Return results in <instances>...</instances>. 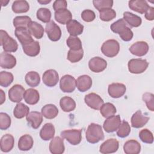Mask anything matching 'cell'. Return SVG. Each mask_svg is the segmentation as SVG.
<instances>
[{"label":"cell","mask_w":154,"mask_h":154,"mask_svg":"<svg viewBox=\"0 0 154 154\" xmlns=\"http://www.w3.org/2000/svg\"><path fill=\"white\" fill-rule=\"evenodd\" d=\"M111 31L119 34L120 38L125 42H129L133 37V32L130 28L127 26L126 22L123 19H120L111 25Z\"/></svg>","instance_id":"obj_1"},{"label":"cell","mask_w":154,"mask_h":154,"mask_svg":"<svg viewBox=\"0 0 154 154\" xmlns=\"http://www.w3.org/2000/svg\"><path fill=\"white\" fill-rule=\"evenodd\" d=\"M87 141L91 144H95L104 139V134L100 125L91 123L87 129L85 133Z\"/></svg>","instance_id":"obj_2"},{"label":"cell","mask_w":154,"mask_h":154,"mask_svg":"<svg viewBox=\"0 0 154 154\" xmlns=\"http://www.w3.org/2000/svg\"><path fill=\"white\" fill-rule=\"evenodd\" d=\"M1 45L3 49L7 52H14L17 50L18 45L16 41L11 37L9 36L8 33L2 29L0 31Z\"/></svg>","instance_id":"obj_3"},{"label":"cell","mask_w":154,"mask_h":154,"mask_svg":"<svg viewBox=\"0 0 154 154\" xmlns=\"http://www.w3.org/2000/svg\"><path fill=\"white\" fill-rule=\"evenodd\" d=\"M119 51V43L114 39H109L105 41L101 46V51L103 54L109 58L116 57Z\"/></svg>","instance_id":"obj_4"},{"label":"cell","mask_w":154,"mask_h":154,"mask_svg":"<svg viewBox=\"0 0 154 154\" xmlns=\"http://www.w3.org/2000/svg\"><path fill=\"white\" fill-rule=\"evenodd\" d=\"M149 63L144 60L141 58L131 59L128 61V70L131 73L140 74L143 73L148 67Z\"/></svg>","instance_id":"obj_5"},{"label":"cell","mask_w":154,"mask_h":154,"mask_svg":"<svg viewBox=\"0 0 154 154\" xmlns=\"http://www.w3.org/2000/svg\"><path fill=\"white\" fill-rule=\"evenodd\" d=\"M61 136L72 145L79 144L82 140L81 129H68L61 132Z\"/></svg>","instance_id":"obj_6"},{"label":"cell","mask_w":154,"mask_h":154,"mask_svg":"<svg viewBox=\"0 0 154 154\" xmlns=\"http://www.w3.org/2000/svg\"><path fill=\"white\" fill-rule=\"evenodd\" d=\"M76 79L70 75H65L60 79V88L64 93H72L76 88Z\"/></svg>","instance_id":"obj_7"},{"label":"cell","mask_w":154,"mask_h":154,"mask_svg":"<svg viewBox=\"0 0 154 154\" xmlns=\"http://www.w3.org/2000/svg\"><path fill=\"white\" fill-rule=\"evenodd\" d=\"M45 31L48 38L51 41L57 42L59 40L61 37L60 28L53 20H51L46 24Z\"/></svg>","instance_id":"obj_8"},{"label":"cell","mask_w":154,"mask_h":154,"mask_svg":"<svg viewBox=\"0 0 154 154\" xmlns=\"http://www.w3.org/2000/svg\"><path fill=\"white\" fill-rule=\"evenodd\" d=\"M84 101L90 108L95 110L100 109V107L103 104V100L99 95L94 93L87 94L84 97Z\"/></svg>","instance_id":"obj_9"},{"label":"cell","mask_w":154,"mask_h":154,"mask_svg":"<svg viewBox=\"0 0 154 154\" xmlns=\"http://www.w3.org/2000/svg\"><path fill=\"white\" fill-rule=\"evenodd\" d=\"M14 34L22 46L28 45L34 41L27 28H17L15 29Z\"/></svg>","instance_id":"obj_10"},{"label":"cell","mask_w":154,"mask_h":154,"mask_svg":"<svg viewBox=\"0 0 154 154\" xmlns=\"http://www.w3.org/2000/svg\"><path fill=\"white\" fill-rule=\"evenodd\" d=\"M121 123V119L119 115L112 116L108 117L104 122L103 127L105 132L111 133L117 131Z\"/></svg>","instance_id":"obj_11"},{"label":"cell","mask_w":154,"mask_h":154,"mask_svg":"<svg viewBox=\"0 0 154 154\" xmlns=\"http://www.w3.org/2000/svg\"><path fill=\"white\" fill-rule=\"evenodd\" d=\"M42 80L46 86L49 87H54L57 84L59 80L58 73L54 69L47 70L43 74Z\"/></svg>","instance_id":"obj_12"},{"label":"cell","mask_w":154,"mask_h":154,"mask_svg":"<svg viewBox=\"0 0 154 154\" xmlns=\"http://www.w3.org/2000/svg\"><path fill=\"white\" fill-rule=\"evenodd\" d=\"M119 147V143L116 138H109L100 145L99 152L103 154L112 153L117 151Z\"/></svg>","instance_id":"obj_13"},{"label":"cell","mask_w":154,"mask_h":154,"mask_svg":"<svg viewBox=\"0 0 154 154\" xmlns=\"http://www.w3.org/2000/svg\"><path fill=\"white\" fill-rule=\"evenodd\" d=\"M107 66L106 60L99 57H95L90 60L88 67L91 71L94 73H99L103 71Z\"/></svg>","instance_id":"obj_14"},{"label":"cell","mask_w":154,"mask_h":154,"mask_svg":"<svg viewBox=\"0 0 154 154\" xmlns=\"http://www.w3.org/2000/svg\"><path fill=\"white\" fill-rule=\"evenodd\" d=\"M25 89L22 85L15 84L8 90V97L11 102L19 103L23 97Z\"/></svg>","instance_id":"obj_15"},{"label":"cell","mask_w":154,"mask_h":154,"mask_svg":"<svg viewBox=\"0 0 154 154\" xmlns=\"http://www.w3.org/2000/svg\"><path fill=\"white\" fill-rule=\"evenodd\" d=\"M149 45L144 41H138L132 44L129 50L131 53L138 57L145 55L149 51Z\"/></svg>","instance_id":"obj_16"},{"label":"cell","mask_w":154,"mask_h":154,"mask_svg":"<svg viewBox=\"0 0 154 154\" xmlns=\"http://www.w3.org/2000/svg\"><path fill=\"white\" fill-rule=\"evenodd\" d=\"M126 91V85L122 83H112L108 85V92L112 98L121 97L125 94Z\"/></svg>","instance_id":"obj_17"},{"label":"cell","mask_w":154,"mask_h":154,"mask_svg":"<svg viewBox=\"0 0 154 154\" xmlns=\"http://www.w3.org/2000/svg\"><path fill=\"white\" fill-rule=\"evenodd\" d=\"M16 65V59L13 55L2 52L0 55V66L3 69H13Z\"/></svg>","instance_id":"obj_18"},{"label":"cell","mask_w":154,"mask_h":154,"mask_svg":"<svg viewBox=\"0 0 154 154\" xmlns=\"http://www.w3.org/2000/svg\"><path fill=\"white\" fill-rule=\"evenodd\" d=\"M149 117L142 114L140 110L137 111L131 117V125L135 128H140L144 126L149 121Z\"/></svg>","instance_id":"obj_19"},{"label":"cell","mask_w":154,"mask_h":154,"mask_svg":"<svg viewBox=\"0 0 154 154\" xmlns=\"http://www.w3.org/2000/svg\"><path fill=\"white\" fill-rule=\"evenodd\" d=\"M76 85L79 91L85 92L91 88L92 79L90 76L87 75L79 76L76 80Z\"/></svg>","instance_id":"obj_20"},{"label":"cell","mask_w":154,"mask_h":154,"mask_svg":"<svg viewBox=\"0 0 154 154\" xmlns=\"http://www.w3.org/2000/svg\"><path fill=\"white\" fill-rule=\"evenodd\" d=\"M65 147L63 140L60 137L52 138L49 143V150L52 154H61L64 152Z\"/></svg>","instance_id":"obj_21"},{"label":"cell","mask_w":154,"mask_h":154,"mask_svg":"<svg viewBox=\"0 0 154 154\" xmlns=\"http://www.w3.org/2000/svg\"><path fill=\"white\" fill-rule=\"evenodd\" d=\"M26 120L33 129H37L43 122V115L38 111H31L26 116Z\"/></svg>","instance_id":"obj_22"},{"label":"cell","mask_w":154,"mask_h":154,"mask_svg":"<svg viewBox=\"0 0 154 154\" xmlns=\"http://www.w3.org/2000/svg\"><path fill=\"white\" fill-rule=\"evenodd\" d=\"M128 5L130 9L140 14L145 13L150 7L147 1L144 0L129 1Z\"/></svg>","instance_id":"obj_23"},{"label":"cell","mask_w":154,"mask_h":154,"mask_svg":"<svg viewBox=\"0 0 154 154\" xmlns=\"http://www.w3.org/2000/svg\"><path fill=\"white\" fill-rule=\"evenodd\" d=\"M66 28L70 35L77 37L82 33L84 26L78 21L72 19L66 24Z\"/></svg>","instance_id":"obj_24"},{"label":"cell","mask_w":154,"mask_h":154,"mask_svg":"<svg viewBox=\"0 0 154 154\" xmlns=\"http://www.w3.org/2000/svg\"><path fill=\"white\" fill-rule=\"evenodd\" d=\"M14 139L12 135L7 134L4 135L1 139L0 147L3 152H8L13 148Z\"/></svg>","instance_id":"obj_25"},{"label":"cell","mask_w":154,"mask_h":154,"mask_svg":"<svg viewBox=\"0 0 154 154\" xmlns=\"http://www.w3.org/2000/svg\"><path fill=\"white\" fill-rule=\"evenodd\" d=\"M23 98L26 103L29 105H35L39 101L40 94L37 90L34 88H28L25 91Z\"/></svg>","instance_id":"obj_26"},{"label":"cell","mask_w":154,"mask_h":154,"mask_svg":"<svg viewBox=\"0 0 154 154\" xmlns=\"http://www.w3.org/2000/svg\"><path fill=\"white\" fill-rule=\"evenodd\" d=\"M55 132V127L51 123H47L43 125L40 131V138L45 141L52 139Z\"/></svg>","instance_id":"obj_27"},{"label":"cell","mask_w":154,"mask_h":154,"mask_svg":"<svg viewBox=\"0 0 154 154\" xmlns=\"http://www.w3.org/2000/svg\"><path fill=\"white\" fill-rule=\"evenodd\" d=\"M55 19L60 23L64 25L67 24L72 19V14L71 12L66 9H62L55 11Z\"/></svg>","instance_id":"obj_28"},{"label":"cell","mask_w":154,"mask_h":154,"mask_svg":"<svg viewBox=\"0 0 154 154\" xmlns=\"http://www.w3.org/2000/svg\"><path fill=\"white\" fill-rule=\"evenodd\" d=\"M123 150L126 154H138L141 151V145L137 141L130 140L124 144Z\"/></svg>","instance_id":"obj_29"},{"label":"cell","mask_w":154,"mask_h":154,"mask_svg":"<svg viewBox=\"0 0 154 154\" xmlns=\"http://www.w3.org/2000/svg\"><path fill=\"white\" fill-rule=\"evenodd\" d=\"M34 144V140L32 137L28 135L25 134L20 137L18 141V148L22 151H27L30 150Z\"/></svg>","instance_id":"obj_30"},{"label":"cell","mask_w":154,"mask_h":154,"mask_svg":"<svg viewBox=\"0 0 154 154\" xmlns=\"http://www.w3.org/2000/svg\"><path fill=\"white\" fill-rule=\"evenodd\" d=\"M28 29L34 37L40 39L44 35V28L43 26L35 21H31L28 25Z\"/></svg>","instance_id":"obj_31"},{"label":"cell","mask_w":154,"mask_h":154,"mask_svg":"<svg viewBox=\"0 0 154 154\" xmlns=\"http://www.w3.org/2000/svg\"><path fill=\"white\" fill-rule=\"evenodd\" d=\"M123 20L131 27H138L142 23V19L140 16L129 11L124 12Z\"/></svg>","instance_id":"obj_32"},{"label":"cell","mask_w":154,"mask_h":154,"mask_svg":"<svg viewBox=\"0 0 154 154\" xmlns=\"http://www.w3.org/2000/svg\"><path fill=\"white\" fill-rule=\"evenodd\" d=\"M24 53L29 57H35L40 53V46L37 41H33L32 43L22 46Z\"/></svg>","instance_id":"obj_33"},{"label":"cell","mask_w":154,"mask_h":154,"mask_svg":"<svg viewBox=\"0 0 154 154\" xmlns=\"http://www.w3.org/2000/svg\"><path fill=\"white\" fill-rule=\"evenodd\" d=\"M58 114L57 107L54 104H47L42 108V114L48 119L55 118Z\"/></svg>","instance_id":"obj_34"},{"label":"cell","mask_w":154,"mask_h":154,"mask_svg":"<svg viewBox=\"0 0 154 154\" xmlns=\"http://www.w3.org/2000/svg\"><path fill=\"white\" fill-rule=\"evenodd\" d=\"M60 105L63 111L70 112L75 109L76 102L72 97L64 96L60 99Z\"/></svg>","instance_id":"obj_35"},{"label":"cell","mask_w":154,"mask_h":154,"mask_svg":"<svg viewBox=\"0 0 154 154\" xmlns=\"http://www.w3.org/2000/svg\"><path fill=\"white\" fill-rule=\"evenodd\" d=\"M11 8L15 13H23L29 10V5L25 0H17L13 2Z\"/></svg>","instance_id":"obj_36"},{"label":"cell","mask_w":154,"mask_h":154,"mask_svg":"<svg viewBox=\"0 0 154 154\" xmlns=\"http://www.w3.org/2000/svg\"><path fill=\"white\" fill-rule=\"evenodd\" d=\"M25 80L27 85L31 87H35L38 85L40 82L39 74L35 71L28 72L25 77Z\"/></svg>","instance_id":"obj_37"},{"label":"cell","mask_w":154,"mask_h":154,"mask_svg":"<svg viewBox=\"0 0 154 154\" xmlns=\"http://www.w3.org/2000/svg\"><path fill=\"white\" fill-rule=\"evenodd\" d=\"M29 108L22 103H18L13 111L14 116L17 119H22L29 113Z\"/></svg>","instance_id":"obj_38"},{"label":"cell","mask_w":154,"mask_h":154,"mask_svg":"<svg viewBox=\"0 0 154 154\" xmlns=\"http://www.w3.org/2000/svg\"><path fill=\"white\" fill-rule=\"evenodd\" d=\"M117 112L115 106L109 102L103 103L100 108V112L105 118H108L116 114Z\"/></svg>","instance_id":"obj_39"},{"label":"cell","mask_w":154,"mask_h":154,"mask_svg":"<svg viewBox=\"0 0 154 154\" xmlns=\"http://www.w3.org/2000/svg\"><path fill=\"white\" fill-rule=\"evenodd\" d=\"M84 56V51L82 49L79 50L70 49L68 51L67 58L71 63H77Z\"/></svg>","instance_id":"obj_40"},{"label":"cell","mask_w":154,"mask_h":154,"mask_svg":"<svg viewBox=\"0 0 154 154\" xmlns=\"http://www.w3.org/2000/svg\"><path fill=\"white\" fill-rule=\"evenodd\" d=\"M31 21V19L28 16H16L14 18L13 23L16 28L20 27L28 28V25Z\"/></svg>","instance_id":"obj_41"},{"label":"cell","mask_w":154,"mask_h":154,"mask_svg":"<svg viewBox=\"0 0 154 154\" xmlns=\"http://www.w3.org/2000/svg\"><path fill=\"white\" fill-rule=\"evenodd\" d=\"M37 17L44 23H48L51 21V12L49 9L46 8H40L36 13Z\"/></svg>","instance_id":"obj_42"},{"label":"cell","mask_w":154,"mask_h":154,"mask_svg":"<svg viewBox=\"0 0 154 154\" xmlns=\"http://www.w3.org/2000/svg\"><path fill=\"white\" fill-rule=\"evenodd\" d=\"M13 74L8 72L2 71L0 73V85L4 87H8L13 81Z\"/></svg>","instance_id":"obj_43"},{"label":"cell","mask_w":154,"mask_h":154,"mask_svg":"<svg viewBox=\"0 0 154 154\" xmlns=\"http://www.w3.org/2000/svg\"><path fill=\"white\" fill-rule=\"evenodd\" d=\"M66 44L70 49L79 50L82 49V43L78 37L70 35L66 40Z\"/></svg>","instance_id":"obj_44"},{"label":"cell","mask_w":154,"mask_h":154,"mask_svg":"<svg viewBox=\"0 0 154 154\" xmlns=\"http://www.w3.org/2000/svg\"><path fill=\"white\" fill-rule=\"evenodd\" d=\"M94 7L100 11L105 9L111 8L113 5V1L112 0H94L93 1Z\"/></svg>","instance_id":"obj_45"},{"label":"cell","mask_w":154,"mask_h":154,"mask_svg":"<svg viewBox=\"0 0 154 154\" xmlns=\"http://www.w3.org/2000/svg\"><path fill=\"white\" fill-rule=\"evenodd\" d=\"M131 126L128 122L123 120L122 123H120L117 131V135L120 138H125L129 135L131 132Z\"/></svg>","instance_id":"obj_46"},{"label":"cell","mask_w":154,"mask_h":154,"mask_svg":"<svg viewBox=\"0 0 154 154\" xmlns=\"http://www.w3.org/2000/svg\"><path fill=\"white\" fill-rule=\"evenodd\" d=\"M116 17V12L112 8H108L99 11V17L104 22H108Z\"/></svg>","instance_id":"obj_47"},{"label":"cell","mask_w":154,"mask_h":154,"mask_svg":"<svg viewBox=\"0 0 154 154\" xmlns=\"http://www.w3.org/2000/svg\"><path fill=\"white\" fill-rule=\"evenodd\" d=\"M140 139L144 143L152 144L153 142L152 132L147 129H143L139 132Z\"/></svg>","instance_id":"obj_48"},{"label":"cell","mask_w":154,"mask_h":154,"mask_svg":"<svg viewBox=\"0 0 154 154\" xmlns=\"http://www.w3.org/2000/svg\"><path fill=\"white\" fill-rule=\"evenodd\" d=\"M11 122V118L7 113H0V129L1 130L7 129L10 126Z\"/></svg>","instance_id":"obj_49"},{"label":"cell","mask_w":154,"mask_h":154,"mask_svg":"<svg viewBox=\"0 0 154 154\" xmlns=\"http://www.w3.org/2000/svg\"><path fill=\"white\" fill-rule=\"evenodd\" d=\"M143 100L146 103L147 108L151 111H154V95L149 92H146L143 94Z\"/></svg>","instance_id":"obj_50"},{"label":"cell","mask_w":154,"mask_h":154,"mask_svg":"<svg viewBox=\"0 0 154 154\" xmlns=\"http://www.w3.org/2000/svg\"><path fill=\"white\" fill-rule=\"evenodd\" d=\"M81 17L84 21L87 22H90L95 19L96 14L93 10L87 9L84 10L81 13Z\"/></svg>","instance_id":"obj_51"},{"label":"cell","mask_w":154,"mask_h":154,"mask_svg":"<svg viewBox=\"0 0 154 154\" xmlns=\"http://www.w3.org/2000/svg\"><path fill=\"white\" fill-rule=\"evenodd\" d=\"M52 7L55 11L62 9H66L67 7V3L65 0H57L55 1L53 3Z\"/></svg>","instance_id":"obj_52"},{"label":"cell","mask_w":154,"mask_h":154,"mask_svg":"<svg viewBox=\"0 0 154 154\" xmlns=\"http://www.w3.org/2000/svg\"><path fill=\"white\" fill-rule=\"evenodd\" d=\"M145 18L147 20H153L154 19V8L149 7L148 10L145 13Z\"/></svg>","instance_id":"obj_53"},{"label":"cell","mask_w":154,"mask_h":154,"mask_svg":"<svg viewBox=\"0 0 154 154\" xmlns=\"http://www.w3.org/2000/svg\"><path fill=\"white\" fill-rule=\"evenodd\" d=\"M0 93H1V102H0V104L2 105L5 100V93H4L2 90H0Z\"/></svg>","instance_id":"obj_54"},{"label":"cell","mask_w":154,"mask_h":154,"mask_svg":"<svg viewBox=\"0 0 154 154\" xmlns=\"http://www.w3.org/2000/svg\"><path fill=\"white\" fill-rule=\"evenodd\" d=\"M51 0H38V2L41 4H49V2H51Z\"/></svg>","instance_id":"obj_55"}]
</instances>
